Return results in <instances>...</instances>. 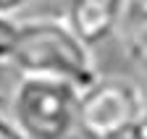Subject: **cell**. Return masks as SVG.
Wrapping results in <instances>:
<instances>
[{"mask_svg": "<svg viewBox=\"0 0 147 139\" xmlns=\"http://www.w3.org/2000/svg\"><path fill=\"white\" fill-rule=\"evenodd\" d=\"M142 110H144L142 81L100 74L79 95L76 136L79 139H129Z\"/></svg>", "mask_w": 147, "mask_h": 139, "instance_id": "3", "label": "cell"}, {"mask_svg": "<svg viewBox=\"0 0 147 139\" xmlns=\"http://www.w3.org/2000/svg\"><path fill=\"white\" fill-rule=\"evenodd\" d=\"M142 87H144V108H147V79L142 81Z\"/></svg>", "mask_w": 147, "mask_h": 139, "instance_id": "9", "label": "cell"}, {"mask_svg": "<svg viewBox=\"0 0 147 139\" xmlns=\"http://www.w3.org/2000/svg\"><path fill=\"white\" fill-rule=\"evenodd\" d=\"M16 34H18V19L8 16V13H0V68H11Z\"/></svg>", "mask_w": 147, "mask_h": 139, "instance_id": "6", "label": "cell"}, {"mask_svg": "<svg viewBox=\"0 0 147 139\" xmlns=\"http://www.w3.org/2000/svg\"><path fill=\"white\" fill-rule=\"evenodd\" d=\"M134 3H137V5H144V8H147V0H134Z\"/></svg>", "mask_w": 147, "mask_h": 139, "instance_id": "10", "label": "cell"}, {"mask_svg": "<svg viewBox=\"0 0 147 139\" xmlns=\"http://www.w3.org/2000/svg\"><path fill=\"white\" fill-rule=\"evenodd\" d=\"M32 0H0V13H8V16H16L21 13Z\"/></svg>", "mask_w": 147, "mask_h": 139, "instance_id": "8", "label": "cell"}, {"mask_svg": "<svg viewBox=\"0 0 147 139\" xmlns=\"http://www.w3.org/2000/svg\"><path fill=\"white\" fill-rule=\"evenodd\" d=\"M11 68L18 76H53L76 87L100 76L95 50L79 40L63 16L58 19H18V34Z\"/></svg>", "mask_w": 147, "mask_h": 139, "instance_id": "1", "label": "cell"}, {"mask_svg": "<svg viewBox=\"0 0 147 139\" xmlns=\"http://www.w3.org/2000/svg\"><path fill=\"white\" fill-rule=\"evenodd\" d=\"M134 0H66L63 19L92 50L118 37Z\"/></svg>", "mask_w": 147, "mask_h": 139, "instance_id": "4", "label": "cell"}, {"mask_svg": "<svg viewBox=\"0 0 147 139\" xmlns=\"http://www.w3.org/2000/svg\"><path fill=\"white\" fill-rule=\"evenodd\" d=\"M118 40L126 58L147 71V8L144 5L131 3L129 16L118 32Z\"/></svg>", "mask_w": 147, "mask_h": 139, "instance_id": "5", "label": "cell"}, {"mask_svg": "<svg viewBox=\"0 0 147 139\" xmlns=\"http://www.w3.org/2000/svg\"><path fill=\"white\" fill-rule=\"evenodd\" d=\"M0 139H26L21 126L16 124V118L8 110V97L0 95Z\"/></svg>", "mask_w": 147, "mask_h": 139, "instance_id": "7", "label": "cell"}, {"mask_svg": "<svg viewBox=\"0 0 147 139\" xmlns=\"http://www.w3.org/2000/svg\"><path fill=\"white\" fill-rule=\"evenodd\" d=\"M82 87L53 76H18L8 110L26 139H71L76 134Z\"/></svg>", "mask_w": 147, "mask_h": 139, "instance_id": "2", "label": "cell"}]
</instances>
